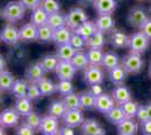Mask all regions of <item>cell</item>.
<instances>
[{"label": "cell", "instance_id": "6da1fadb", "mask_svg": "<svg viewBox=\"0 0 151 135\" xmlns=\"http://www.w3.org/2000/svg\"><path fill=\"white\" fill-rule=\"evenodd\" d=\"M26 8L20 1H9L2 10V18L8 23H17L25 16Z\"/></svg>", "mask_w": 151, "mask_h": 135}, {"label": "cell", "instance_id": "7a4b0ae2", "mask_svg": "<svg viewBox=\"0 0 151 135\" xmlns=\"http://www.w3.org/2000/svg\"><path fill=\"white\" fill-rule=\"evenodd\" d=\"M121 65L123 66L127 74H138L145 68V61L141 54L130 52L121 60Z\"/></svg>", "mask_w": 151, "mask_h": 135}, {"label": "cell", "instance_id": "3957f363", "mask_svg": "<svg viewBox=\"0 0 151 135\" xmlns=\"http://www.w3.org/2000/svg\"><path fill=\"white\" fill-rule=\"evenodd\" d=\"M151 39L147 37L142 32L133 33L131 36H129V44H127V49L129 51L132 53H138V54H143L149 45H150Z\"/></svg>", "mask_w": 151, "mask_h": 135}, {"label": "cell", "instance_id": "277c9868", "mask_svg": "<svg viewBox=\"0 0 151 135\" xmlns=\"http://www.w3.org/2000/svg\"><path fill=\"white\" fill-rule=\"evenodd\" d=\"M86 20H88V16L82 8H72L65 15V24L72 31L81 25L82 23H85Z\"/></svg>", "mask_w": 151, "mask_h": 135}, {"label": "cell", "instance_id": "5b68a950", "mask_svg": "<svg viewBox=\"0 0 151 135\" xmlns=\"http://www.w3.org/2000/svg\"><path fill=\"white\" fill-rule=\"evenodd\" d=\"M149 18V15L145 8L142 7H133L127 13V23L132 27L140 28L145 23V20Z\"/></svg>", "mask_w": 151, "mask_h": 135}, {"label": "cell", "instance_id": "8992f818", "mask_svg": "<svg viewBox=\"0 0 151 135\" xmlns=\"http://www.w3.org/2000/svg\"><path fill=\"white\" fill-rule=\"evenodd\" d=\"M104 71L101 69V66L97 65H89L87 69H85L83 72V81L88 86L96 84H103L104 82Z\"/></svg>", "mask_w": 151, "mask_h": 135}, {"label": "cell", "instance_id": "52a82bcc", "mask_svg": "<svg viewBox=\"0 0 151 135\" xmlns=\"http://www.w3.org/2000/svg\"><path fill=\"white\" fill-rule=\"evenodd\" d=\"M38 131L45 135H55L59 132V118L52 115L44 116L41 119Z\"/></svg>", "mask_w": 151, "mask_h": 135}, {"label": "cell", "instance_id": "ba28073f", "mask_svg": "<svg viewBox=\"0 0 151 135\" xmlns=\"http://www.w3.org/2000/svg\"><path fill=\"white\" fill-rule=\"evenodd\" d=\"M83 121H85V117H83V113H82L81 108L68 109L62 117L63 124L68 125L70 127H73V129L80 127Z\"/></svg>", "mask_w": 151, "mask_h": 135}, {"label": "cell", "instance_id": "9c48e42d", "mask_svg": "<svg viewBox=\"0 0 151 135\" xmlns=\"http://www.w3.org/2000/svg\"><path fill=\"white\" fill-rule=\"evenodd\" d=\"M76 69L69 60H60L55 69L57 76L60 80H72L76 74Z\"/></svg>", "mask_w": 151, "mask_h": 135}, {"label": "cell", "instance_id": "30bf717a", "mask_svg": "<svg viewBox=\"0 0 151 135\" xmlns=\"http://www.w3.org/2000/svg\"><path fill=\"white\" fill-rule=\"evenodd\" d=\"M0 39L8 45H16L20 41L19 29L14 25L8 24L0 32Z\"/></svg>", "mask_w": 151, "mask_h": 135}, {"label": "cell", "instance_id": "8fae6325", "mask_svg": "<svg viewBox=\"0 0 151 135\" xmlns=\"http://www.w3.org/2000/svg\"><path fill=\"white\" fill-rule=\"evenodd\" d=\"M20 115L18 111L14 108H6L0 114V123L2 127H15L19 123Z\"/></svg>", "mask_w": 151, "mask_h": 135}, {"label": "cell", "instance_id": "7c38bea8", "mask_svg": "<svg viewBox=\"0 0 151 135\" xmlns=\"http://www.w3.org/2000/svg\"><path fill=\"white\" fill-rule=\"evenodd\" d=\"M115 105H116V103H115L112 95L101 94V95L96 97V99H95V109L101 114H104V115L107 111L112 109Z\"/></svg>", "mask_w": 151, "mask_h": 135}, {"label": "cell", "instance_id": "4fadbf2b", "mask_svg": "<svg viewBox=\"0 0 151 135\" xmlns=\"http://www.w3.org/2000/svg\"><path fill=\"white\" fill-rule=\"evenodd\" d=\"M80 129L82 134L85 135H104L106 133L101 124L93 118L85 119L80 126Z\"/></svg>", "mask_w": 151, "mask_h": 135}, {"label": "cell", "instance_id": "5bb4252c", "mask_svg": "<svg viewBox=\"0 0 151 135\" xmlns=\"http://www.w3.org/2000/svg\"><path fill=\"white\" fill-rule=\"evenodd\" d=\"M95 25L97 31L101 33H111L115 28V19L111 14L107 15H98L95 20Z\"/></svg>", "mask_w": 151, "mask_h": 135}, {"label": "cell", "instance_id": "9a60e30c", "mask_svg": "<svg viewBox=\"0 0 151 135\" xmlns=\"http://www.w3.org/2000/svg\"><path fill=\"white\" fill-rule=\"evenodd\" d=\"M93 7L98 15H112L117 8V0H95Z\"/></svg>", "mask_w": 151, "mask_h": 135}, {"label": "cell", "instance_id": "2e32d148", "mask_svg": "<svg viewBox=\"0 0 151 135\" xmlns=\"http://www.w3.org/2000/svg\"><path fill=\"white\" fill-rule=\"evenodd\" d=\"M109 44L112 45L115 49H124L127 47L129 44V36L125 33L121 29L114 28L111 32V36H109Z\"/></svg>", "mask_w": 151, "mask_h": 135}, {"label": "cell", "instance_id": "e0dca14e", "mask_svg": "<svg viewBox=\"0 0 151 135\" xmlns=\"http://www.w3.org/2000/svg\"><path fill=\"white\" fill-rule=\"evenodd\" d=\"M112 97L114 98L115 103L117 105H122V104L126 103L129 100L132 99V94H131V90L129 89L126 86L123 84H117L113 90H112Z\"/></svg>", "mask_w": 151, "mask_h": 135}, {"label": "cell", "instance_id": "ac0fdd59", "mask_svg": "<svg viewBox=\"0 0 151 135\" xmlns=\"http://www.w3.org/2000/svg\"><path fill=\"white\" fill-rule=\"evenodd\" d=\"M139 131V122L134 118H125L117 125V133L120 135H134Z\"/></svg>", "mask_w": 151, "mask_h": 135}, {"label": "cell", "instance_id": "d6986e66", "mask_svg": "<svg viewBox=\"0 0 151 135\" xmlns=\"http://www.w3.org/2000/svg\"><path fill=\"white\" fill-rule=\"evenodd\" d=\"M19 35L20 41L23 42L37 41V26H35L33 23H27L19 28Z\"/></svg>", "mask_w": 151, "mask_h": 135}, {"label": "cell", "instance_id": "ffe728a7", "mask_svg": "<svg viewBox=\"0 0 151 135\" xmlns=\"http://www.w3.org/2000/svg\"><path fill=\"white\" fill-rule=\"evenodd\" d=\"M44 69L40 64V62H37V63H33L27 68L25 77L29 82H38L42 78H44Z\"/></svg>", "mask_w": 151, "mask_h": 135}, {"label": "cell", "instance_id": "44dd1931", "mask_svg": "<svg viewBox=\"0 0 151 135\" xmlns=\"http://www.w3.org/2000/svg\"><path fill=\"white\" fill-rule=\"evenodd\" d=\"M72 29L69 28L68 26H63L60 27L58 29L53 31V37L52 41L55 43L57 45H62L65 43H69L70 39H71V35H72Z\"/></svg>", "mask_w": 151, "mask_h": 135}, {"label": "cell", "instance_id": "7402d4cb", "mask_svg": "<svg viewBox=\"0 0 151 135\" xmlns=\"http://www.w3.org/2000/svg\"><path fill=\"white\" fill-rule=\"evenodd\" d=\"M126 76H127V73H126V71L123 69V66L122 65H117V66H115L113 69H111V70H108V79H109V81L114 84H123V82L126 80Z\"/></svg>", "mask_w": 151, "mask_h": 135}, {"label": "cell", "instance_id": "603a6c76", "mask_svg": "<svg viewBox=\"0 0 151 135\" xmlns=\"http://www.w3.org/2000/svg\"><path fill=\"white\" fill-rule=\"evenodd\" d=\"M105 117H106V119L111 124H114L116 126L122 121H124L126 118L125 114H124V111H123V109H122V107H121L120 105L119 106H114L109 111H107L106 114H105Z\"/></svg>", "mask_w": 151, "mask_h": 135}, {"label": "cell", "instance_id": "cb8c5ba5", "mask_svg": "<svg viewBox=\"0 0 151 135\" xmlns=\"http://www.w3.org/2000/svg\"><path fill=\"white\" fill-rule=\"evenodd\" d=\"M106 39L104 36V33L97 32L93 34L88 39H86V46L88 49H97V50H103V47L105 46Z\"/></svg>", "mask_w": 151, "mask_h": 135}, {"label": "cell", "instance_id": "d4e9b609", "mask_svg": "<svg viewBox=\"0 0 151 135\" xmlns=\"http://www.w3.org/2000/svg\"><path fill=\"white\" fill-rule=\"evenodd\" d=\"M47 18H49V14L46 13L41 6L32 10L31 23H33L35 26L40 27V26L47 24Z\"/></svg>", "mask_w": 151, "mask_h": 135}, {"label": "cell", "instance_id": "484cf974", "mask_svg": "<svg viewBox=\"0 0 151 135\" xmlns=\"http://www.w3.org/2000/svg\"><path fill=\"white\" fill-rule=\"evenodd\" d=\"M120 64L121 59L115 52H106V53H104L103 61H101V68H104L105 70L108 71Z\"/></svg>", "mask_w": 151, "mask_h": 135}, {"label": "cell", "instance_id": "4316f807", "mask_svg": "<svg viewBox=\"0 0 151 135\" xmlns=\"http://www.w3.org/2000/svg\"><path fill=\"white\" fill-rule=\"evenodd\" d=\"M73 32L79 34L85 39H88L93 34L97 32V28H96V25H95V21L86 20L80 26H78L76 29H73Z\"/></svg>", "mask_w": 151, "mask_h": 135}, {"label": "cell", "instance_id": "83f0119b", "mask_svg": "<svg viewBox=\"0 0 151 135\" xmlns=\"http://www.w3.org/2000/svg\"><path fill=\"white\" fill-rule=\"evenodd\" d=\"M15 109L18 111V114L23 117H25L26 115H28L33 109L32 106V100L28 99L27 97H22V98H17V100L15 101L14 105Z\"/></svg>", "mask_w": 151, "mask_h": 135}, {"label": "cell", "instance_id": "f1b7e54d", "mask_svg": "<svg viewBox=\"0 0 151 135\" xmlns=\"http://www.w3.org/2000/svg\"><path fill=\"white\" fill-rule=\"evenodd\" d=\"M77 52H78V50H76L70 43H65L62 45H58L57 56L60 60H69L70 61Z\"/></svg>", "mask_w": 151, "mask_h": 135}, {"label": "cell", "instance_id": "f546056e", "mask_svg": "<svg viewBox=\"0 0 151 135\" xmlns=\"http://www.w3.org/2000/svg\"><path fill=\"white\" fill-rule=\"evenodd\" d=\"M71 61V63L73 64L77 70H85V69H87L89 65V61H88V56H87V53H83L80 51H78L76 53L75 55H73V58L70 60Z\"/></svg>", "mask_w": 151, "mask_h": 135}, {"label": "cell", "instance_id": "4dcf8cb0", "mask_svg": "<svg viewBox=\"0 0 151 135\" xmlns=\"http://www.w3.org/2000/svg\"><path fill=\"white\" fill-rule=\"evenodd\" d=\"M67 110L68 109H67L65 105L63 103V100H53V101H51L50 105H49V108H47L49 114L57 117V118H62Z\"/></svg>", "mask_w": 151, "mask_h": 135}, {"label": "cell", "instance_id": "1f68e13d", "mask_svg": "<svg viewBox=\"0 0 151 135\" xmlns=\"http://www.w3.org/2000/svg\"><path fill=\"white\" fill-rule=\"evenodd\" d=\"M59 61H60V59L57 56V54L55 55H44L40 60V64L42 65L45 72H53L57 69Z\"/></svg>", "mask_w": 151, "mask_h": 135}, {"label": "cell", "instance_id": "d6a6232c", "mask_svg": "<svg viewBox=\"0 0 151 135\" xmlns=\"http://www.w3.org/2000/svg\"><path fill=\"white\" fill-rule=\"evenodd\" d=\"M27 88H28V84L25 80L17 79L14 81L10 91L16 98H22V97H26L27 95Z\"/></svg>", "mask_w": 151, "mask_h": 135}, {"label": "cell", "instance_id": "836d02e7", "mask_svg": "<svg viewBox=\"0 0 151 135\" xmlns=\"http://www.w3.org/2000/svg\"><path fill=\"white\" fill-rule=\"evenodd\" d=\"M36 84L42 92V96H52L54 92H57V86L47 78H42Z\"/></svg>", "mask_w": 151, "mask_h": 135}, {"label": "cell", "instance_id": "e575fe53", "mask_svg": "<svg viewBox=\"0 0 151 135\" xmlns=\"http://www.w3.org/2000/svg\"><path fill=\"white\" fill-rule=\"evenodd\" d=\"M14 81V76L12 72L7 70L0 71V90L1 91H9L12 89Z\"/></svg>", "mask_w": 151, "mask_h": 135}, {"label": "cell", "instance_id": "d590c367", "mask_svg": "<svg viewBox=\"0 0 151 135\" xmlns=\"http://www.w3.org/2000/svg\"><path fill=\"white\" fill-rule=\"evenodd\" d=\"M80 97V105H81V109L90 110L95 108V99L96 97L90 92V91H82L79 94Z\"/></svg>", "mask_w": 151, "mask_h": 135}, {"label": "cell", "instance_id": "8d00e7d4", "mask_svg": "<svg viewBox=\"0 0 151 135\" xmlns=\"http://www.w3.org/2000/svg\"><path fill=\"white\" fill-rule=\"evenodd\" d=\"M53 28H51L47 24L37 27V41L42 43H47L52 41L53 37Z\"/></svg>", "mask_w": 151, "mask_h": 135}, {"label": "cell", "instance_id": "74e56055", "mask_svg": "<svg viewBox=\"0 0 151 135\" xmlns=\"http://www.w3.org/2000/svg\"><path fill=\"white\" fill-rule=\"evenodd\" d=\"M62 100H63V103H64V105H65V107H67V109H77V108H81L79 94L71 92V94H69V95L63 96Z\"/></svg>", "mask_w": 151, "mask_h": 135}, {"label": "cell", "instance_id": "f35d334b", "mask_svg": "<svg viewBox=\"0 0 151 135\" xmlns=\"http://www.w3.org/2000/svg\"><path fill=\"white\" fill-rule=\"evenodd\" d=\"M47 25L50 26L51 28H53V29H58L60 27L67 26V24H65V16L61 15L60 13L50 14L49 18H47Z\"/></svg>", "mask_w": 151, "mask_h": 135}, {"label": "cell", "instance_id": "ab89813d", "mask_svg": "<svg viewBox=\"0 0 151 135\" xmlns=\"http://www.w3.org/2000/svg\"><path fill=\"white\" fill-rule=\"evenodd\" d=\"M86 53H87V56H88L89 64L101 66V61H103V56H104V53H103L101 50L89 49Z\"/></svg>", "mask_w": 151, "mask_h": 135}, {"label": "cell", "instance_id": "60d3db41", "mask_svg": "<svg viewBox=\"0 0 151 135\" xmlns=\"http://www.w3.org/2000/svg\"><path fill=\"white\" fill-rule=\"evenodd\" d=\"M121 107H122V109L124 111L126 118H135L137 111H138L139 108V105L135 101H132V99H131V100H129L126 103L122 104Z\"/></svg>", "mask_w": 151, "mask_h": 135}, {"label": "cell", "instance_id": "b9f144b4", "mask_svg": "<svg viewBox=\"0 0 151 135\" xmlns=\"http://www.w3.org/2000/svg\"><path fill=\"white\" fill-rule=\"evenodd\" d=\"M55 86H57V92L61 96L69 95L71 92H73V89H75L71 80H60Z\"/></svg>", "mask_w": 151, "mask_h": 135}, {"label": "cell", "instance_id": "7bdbcfd3", "mask_svg": "<svg viewBox=\"0 0 151 135\" xmlns=\"http://www.w3.org/2000/svg\"><path fill=\"white\" fill-rule=\"evenodd\" d=\"M40 6L42 7L49 15L60 11V4L58 0H41Z\"/></svg>", "mask_w": 151, "mask_h": 135}, {"label": "cell", "instance_id": "ee69618b", "mask_svg": "<svg viewBox=\"0 0 151 135\" xmlns=\"http://www.w3.org/2000/svg\"><path fill=\"white\" fill-rule=\"evenodd\" d=\"M41 96H42V92H41V90L38 88L37 84L36 82H29L28 84V88H27V95H26V97L28 99H31L32 101H35V100L40 99Z\"/></svg>", "mask_w": 151, "mask_h": 135}, {"label": "cell", "instance_id": "f6af8a7d", "mask_svg": "<svg viewBox=\"0 0 151 135\" xmlns=\"http://www.w3.org/2000/svg\"><path fill=\"white\" fill-rule=\"evenodd\" d=\"M69 43L75 47L76 50L80 51V50H82L86 46V39H83L82 36H80L79 34L72 32V35H71V39H70Z\"/></svg>", "mask_w": 151, "mask_h": 135}, {"label": "cell", "instance_id": "bcb514c9", "mask_svg": "<svg viewBox=\"0 0 151 135\" xmlns=\"http://www.w3.org/2000/svg\"><path fill=\"white\" fill-rule=\"evenodd\" d=\"M41 119H42V117L38 115L37 113H34L33 110L28 115L25 116V123L35 129H38V126L41 124Z\"/></svg>", "mask_w": 151, "mask_h": 135}, {"label": "cell", "instance_id": "7dc6e473", "mask_svg": "<svg viewBox=\"0 0 151 135\" xmlns=\"http://www.w3.org/2000/svg\"><path fill=\"white\" fill-rule=\"evenodd\" d=\"M135 118H137V121L139 123H142L145 122V121H147V119H150V115H149V111H148L147 106H143V105L139 106Z\"/></svg>", "mask_w": 151, "mask_h": 135}, {"label": "cell", "instance_id": "c3c4849f", "mask_svg": "<svg viewBox=\"0 0 151 135\" xmlns=\"http://www.w3.org/2000/svg\"><path fill=\"white\" fill-rule=\"evenodd\" d=\"M16 134L18 135H33L35 134V129H33L32 126H29L28 124L24 123L23 125L18 126L16 129Z\"/></svg>", "mask_w": 151, "mask_h": 135}, {"label": "cell", "instance_id": "681fc988", "mask_svg": "<svg viewBox=\"0 0 151 135\" xmlns=\"http://www.w3.org/2000/svg\"><path fill=\"white\" fill-rule=\"evenodd\" d=\"M19 1L24 5L26 9H29V10H33L41 5V0H19Z\"/></svg>", "mask_w": 151, "mask_h": 135}, {"label": "cell", "instance_id": "f907efd6", "mask_svg": "<svg viewBox=\"0 0 151 135\" xmlns=\"http://www.w3.org/2000/svg\"><path fill=\"white\" fill-rule=\"evenodd\" d=\"M139 29H140V32L143 33L147 37H149V39H151V18L150 17L145 20V23L141 26Z\"/></svg>", "mask_w": 151, "mask_h": 135}, {"label": "cell", "instance_id": "816d5d0a", "mask_svg": "<svg viewBox=\"0 0 151 135\" xmlns=\"http://www.w3.org/2000/svg\"><path fill=\"white\" fill-rule=\"evenodd\" d=\"M139 124H140V131L142 134L151 135V118L142 123H139Z\"/></svg>", "mask_w": 151, "mask_h": 135}, {"label": "cell", "instance_id": "f5cc1de1", "mask_svg": "<svg viewBox=\"0 0 151 135\" xmlns=\"http://www.w3.org/2000/svg\"><path fill=\"white\" fill-rule=\"evenodd\" d=\"M89 91H90L95 97H97V96H99V95H101V94H104V90H103L101 84H91L90 88H89Z\"/></svg>", "mask_w": 151, "mask_h": 135}, {"label": "cell", "instance_id": "db71d44e", "mask_svg": "<svg viewBox=\"0 0 151 135\" xmlns=\"http://www.w3.org/2000/svg\"><path fill=\"white\" fill-rule=\"evenodd\" d=\"M58 134L60 135H73L75 134V131H73V127H70L68 125H64L61 129H59V132Z\"/></svg>", "mask_w": 151, "mask_h": 135}, {"label": "cell", "instance_id": "11a10c76", "mask_svg": "<svg viewBox=\"0 0 151 135\" xmlns=\"http://www.w3.org/2000/svg\"><path fill=\"white\" fill-rule=\"evenodd\" d=\"M95 0H77V2L82 7H88L94 4Z\"/></svg>", "mask_w": 151, "mask_h": 135}, {"label": "cell", "instance_id": "9f6ffc18", "mask_svg": "<svg viewBox=\"0 0 151 135\" xmlns=\"http://www.w3.org/2000/svg\"><path fill=\"white\" fill-rule=\"evenodd\" d=\"M5 68H6V60L0 54V71L5 70Z\"/></svg>", "mask_w": 151, "mask_h": 135}, {"label": "cell", "instance_id": "6f0895ef", "mask_svg": "<svg viewBox=\"0 0 151 135\" xmlns=\"http://www.w3.org/2000/svg\"><path fill=\"white\" fill-rule=\"evenodd\" d=\"M145 106H147V108H148V111H149V115H150V118H151V103H148Z\"/></svg>", "mask_w": 151, "mask_h": 135}, {"label": "cell", "instance_id": "680465c9", "mask_svg": "<svg viewBox=\"0 0 151 135\" xmlns=\"http://www.w3.org/2000/svg\"><path fill=\"white\" fill-rule=\"evenodd\" d=\"M148 76L151 78V62L150 64H149V68H148Z\"/></svg>", "mask_w": 151, "mask_h": 135}, {"label": "cell", "instance_id": "91938a15", "mask_svg": "<svg viewBox=\"0 0 151 135\" xmlns=\"http://www.w3.org/2000/svg\"><path fill=\"white\" fill-rule=\"evenodd\" d=\"M4 129H5V127H2V126H0V135L5 134V132H4Z\"/></svg>", "mask_w": 151, "mask_h": 135}, {"label": "cell", "instance_id": "94428289", "mask_svg": "<svg viewBox=\"0 0 151 135\" xmlns=\"http://www.w3.org/2000/svg\"><path fill=\"white\" fill-rule=\"evenodd\" d=\"M2 103V95H1V90H0V105Z\"/></svg>", "mask_w": 151, "mask_h": 135}, {"label": "cell", "instance_id": "6125c7cd", "mask_svg": "<svg viewBox=\"0 0 151 135\" xmlns=\"http://www.w3.org/2000/svg\"><path fill=\"white\" fill-rule=\"evenodd\" d=\"M139 1H148V0H139Z\"/></svg>", "mask_w": 151, "mask_h": 135}, {"label": "cell", "instance_id": "be15d7a7", "mask_svg": "<svg viewBox=\"0 0 151 135\" xmlns=\"http://www.w3.org/2000/svg\"><path fill=\"white\" fill-rule=\"evenodd\" d=\"M150 13H151V7H150Z\"/></svg>", "mask_w": 151, "mask_h": 135}, {"label": "cell", "instance_id": "e7e4bbea", "mask_svg": "<svg viewBox=\"0 0 151 135\" xmlns=\"http://www.w3.org/2000/svg\"><path fill=\"white\" fill-rule=\"evenodd\" d=\"M0 126H1V123H0Z\"/></svg>", "mask_w": 151, "mask_h": 135}, {"label": "cell", "instance_id": "03108f58", "mask_svg": "<svg viewBox=\"0 0 151 135\" xmlns=\"http://www.w3.org/2000/svg\"><path fill=\"white\" fill-rule=\"evenodd\" d=\"M0 15H1V13H0Z\"/></svg>", "mask_w": 151, "mask_h": 135}]
</instances>
